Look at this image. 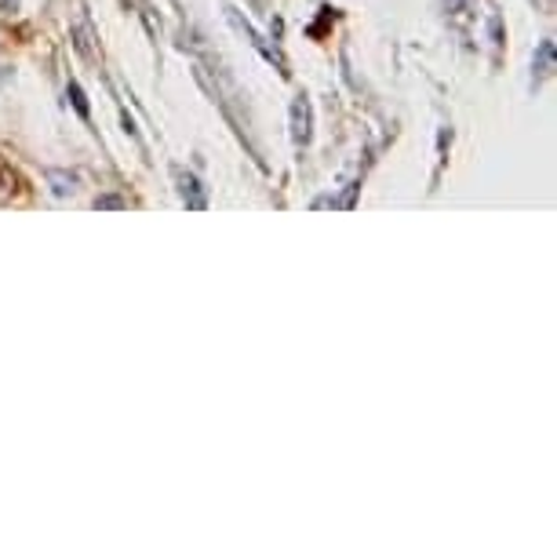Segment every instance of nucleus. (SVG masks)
<instances>
[{
	"instance_id": "6e6552de",
	"label": "nucleus",
	"mask_w": 557,
	"mask_h": 557,
	"mask_svg": "<svg viewBox=\"0 0 557 557\" xmlns=\"http://www.w3.org/2000/svg\"><path fill=\"white\" fill-rule=\"evenodd\" d=\"M18 0H0V15H15Z\"/></svg>"
},
{
	"instance_id": "423d86ee",
	"label": "nucleus",
	"mask_w": 557,
	"mask_h": 557,
	"mask_svg": "<svg viewBox=\"0 0 557 557\" xmlns=\"http://www.w3.org/2000/svg\"><path fill=\"white\" fill-rule=\"evenodd\" d=\"M66 96H70V102H73V110H77V113H81V117H84V121H88V117H91V107H88V96H84V88H81V84H77V81H70Z\"/></svg>"
},
{
	"instance_id": "f257e3e1",
	"label": "nucleus",
	"mask_w": 557,
	"mask_h": 557,
	"mask_svg": "<svg viewBox=\"0 0 557 557\" xmlns=\"http://www.w3.org/2000/svg\"><path fill=\"white\" fill-rule=\"evenodd\" d=\"M292 143L299 146H310V139H313V107H310V99L307 96H296L292 99Z\"/></svg>"
},
{
	"instance_id": "39448f33",
	"label": "nucleus",
	"mask_w": 557,
	"mask_h": 557,
	"mask_svg": "<svg viewBox=\"0 0 557 557\" xmlns=\"http://www.w3.org/2000/svg\"><path fill=\"white\" fill-rule=\"evenodd\" d=\"M554 70V40H543L540 55H535V81H543Z\"/></svg>"
},
{
	"instance_id": "7ed1b4c3",
	"label": "nucleus",
	"mask_w": 557,
	"mask_h": 557,
	"mask_svg": "<svg viewBox=\"0 0 557 557\" xmlns=\"http://www.w3.org/2000/svg\"><path fill=\"white\" fill-rule=\"evenodd\" d=\"M175 183H178V194H183V201L186 208H194V212H205L208 208V197L201 190V183L190 175V172H183V168H175Z\"/></svg>"
},
{
	"instance_id": "20e7f679",
	"label": "nucleus",
	"mask_w": 557,
	"mask_h": 557,
	"mask_svg": "<svg viewBox=\"0 0 557 557\" xmlns=\"http://www.w3.org/2000/svg\"><path fill=\"white\" fill-rule=\"evenodd\" d=\"M77 172H59V168H51L48 172V186H51V194L55 197H70V194H77Z\"/></svg>"
},
{
	"instance_id": "0eeeda50",
	"label": "nucleus",
	"mask_w": 557,
	"mask_h": 557,
	"mask_svg": "<svg viewBox=\"0 0 557 557\" xmlns=\"http://www.w3.org/2000/svg\"><path fill=\"white\" fill-rule=\"evenodd\" d=\"M96 208H124V201H121V197H99Z\"/></svg>"
},
{
	"instance_id": "f03ea898",
	"label": "nucleus",
	"mask_w": 557,
	"mask_h": 557,
	"mask_svg": "<svg viewBox=\"0 0 557 557\" xmlns=\"http://www.w3.org/2000/svg\"><path fill=\"white\" fill-rule=\"evenodd\" d=\"M70 37H73V48H77L84 59H99V34H96V26H91L88 12L77 15V23L70 26Z\"/></svg>"
}]
</instances>
